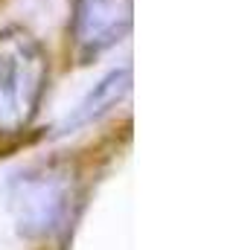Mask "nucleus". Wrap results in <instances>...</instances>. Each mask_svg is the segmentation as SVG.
Masks as SVG:
<instances>
[{"mask_svg": "<svg viewBox=\"0 0 233 250\" xmlns=\"http://www.w3.org/2000/svg\"><path fill=\"white\" fill-rule=\"evenodd\" d=\"M131 26V0H76L73 41L82 59L99 56Z\"/></svg>", "mask_w": 233, "mask_h": 250, "instance_id": "2", "label": "nucleus"}, {"mask_svg": "<svg viewBox=\"0 0 233 250\" xmlns=\"http://www.w3.org/2000/svg\"><path fill=\"white\" fill-rule=\"evenodd\" d=\"M47 82V59L38 41L12 26L0 32V131H15L32 117Z\"/></svg>", "mask_w": 233, "mask_h": 250, "instance_id": "1", "label": "nucleus"}]
</instances>
